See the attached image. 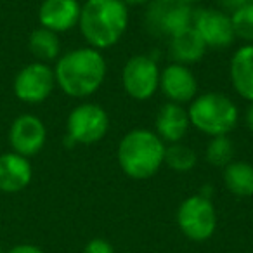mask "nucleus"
I'll return each mask as SVG.
<instances>
[{"label": "nucleus", "instance_id": "4be33fe9", "mask_svg": "<svg viewBox=\"0 0 253 253\" xmlns=\"http://www.w3.org/2000/svg\"><path fill=\"white\" fill-rule=\"evenodd\" d=\"M231 21L236 39L243 40L245 43H253V2H248L232 12Z\"/></svg>", "mask_w": 253, "mask_h": 253}, {"label": "nucleus", "instance_id": "39448f33", "mask_svg": "<svg viewBox=\"0 0 253 253\" xmlns=\"http://www.w3.org/2000/svg\"><path fill=\"white\" fill-rule=\"evenodd\" d=\"M194 9L182 0H151L146 7L144 26L149 35L172 39L193 25Z\"/></svg>", "mask_w": 253, "mask_h": 253}, {"label": "nucleus", "instance_id": "b1692460", "mask_svg": "<svg viewBox=\"0 0 253 253\" xmlns=\"http://www.w3.org/2000/svg\"><path fill=\"white\" fill-rule=\"evenodd\" d=\"M248 2H252V0H217V4L220 5V11L227 12V14H232V12L241 9Z\"/></svg>", "mask_w": 253, "mask_h": 253}, {"label": "nucleus", "instance_id": "bb28decb", "mask_svg": "<svg viewBox=\"0 0 253 253\" xmlns=\"http://www.w3.org/2000/svg\"><path fill=\"white\" fill-rule=\"evenodd\" d=\"M126 5H148L151 0H123Z\"/></svg>", "mask_w": 253, "mask_h": 253}, {"label": "nucleus", "instance_id": "1a4fd4ad", "mask_svg": "<svg viewBox=\"0 0 253 253\" xmlns=\"http://www.w3.org/2000/svg\"><path fill=\"white\" fill-rule=\"evenodd\" d=\"M56 87V75L54 68L45 63H30L18 71L14 78V94L19 101L26 104H40L50 97Z\"/></svg>", "mask_w": 253, "mask_h": 253}, {"label": "nucleus", "instance_id": "aec40b11", "mask_svg": "<svg viewBox=\"0 0 253 253\" xmlns=\"http://www.w3.org/2000/svg\"><path fill=\"white\" fill-rule=\"evenodd\" d=\"M198 155L191 146L184 144V142H175V144H169L165 148V165L169 169L175 170V172H189L196 167Z\"/></svg>", "mask_w": 253, "mask_h": 253}, {"label": "nucleus", "instance_id": "c756f323", "mask_svg": "<svg viewBox=\"0 0 253 253\" xmlns=\"http://www.w3.org/2000/svg\"><path fill=\"white\" fill-rule=\"evenodd\" d=\"M252 2H253V0H252Z\"/></svg>", "mask_w": 253, "mask_h": 253}, {"label": "nucleus", "instance_id": "412c9836", "mask_svg": "<svg viewBox=\"0 0 253 253\" xmlns=\"http://www.w3.org/2000/svg\"><path fill=\"white\" fill-rule=\"evenodd\" d=\"M207 162L211 167L225 169L231 162H234V144L227 135H217L211 137L207 144Z\"/></svg>", "mask_w": 253, "mask_h": 253}, {"label": "nucleus", "instance_id": "f8f14e48", "mask_svg": "<svg viewBox=\"0 0 253 253\" xmlns=\"http://www.w3.org/2000/svg\"><path fill=\"white\" fill-rule=\"evenodd\" d=\"M160 90L169 102L184 106L198 95V80L189 66L170 63L160 71Z\"/></svg>", "mask_w": 253, "mask_h": 253}, {"label": "nucleus", "instance_id": "0eeeda50", "mask_svg": "<svg viewBox=\"0 0 253 253\" xmlns=\"http://www.w3.org/2000/svg\"><path fill=\"white\" fill-rule=\"evenodd\" d=\"M177 224L182 234L193 241H207L217 227V211L208 198L194 194L184 200L177 210Z\"/></svg>", "mask_w": 253, "mask_h": 253}, {"label": "nucleus", "instance_id": "a211bd4d", "mask_svg": "<svg viewBox=\"0 0 253 253\" xmlns=\"http://www.w3.org/2000/svg\"><path fill=\"white\" fill-rule=\"evenodd\" d=\"M28 49L39 63H50L57 61L61 56V40L59 35L47 28H37L28 39Z\"/></svg>", "mask_w": 253, "mask_h": 253}, {"label": "nucleus", "instance_id": "6e6552de", "mask_svg": "<svg viewBox=\"0 0 253 253\" xmlns=\"http://www.w3.org/2000/svg\"><path fill=\"white\" fill-rule=\"evenodd\" d=\"M122 85L135 101H149L160 88V70L153 57L137 54L126 61L122 71Z\"/></svg>", "mask_w": 253, "mask_h": 253}, {"label": "nucleus", "instance_id": "c85d7f7f", "mask_svg": "<svg viewBox=\"0 0 253 253\" xmlns=\"http://www.w3.org/2000/svg\"><path fill=\"white\" fill-rule=\"evenodd\" d=\"M0 253H4V250H2V248H0Z\"/></svg>", "mask_w": 253, "mask_h": 253}, {"label": "nucleus", "instance_id": "5701e85b", "mask_svg": "<svg viewBox=\"0 0 253 253\" xmlns=\"http://www.w3.org/2000/svg\"><path fill=\"white\" fill-rule=\"evenodd\" d=\"M84 253H115V248L106 239L94 238L92 241L87 243V246L84 248Z\"/></svg>", "mask_w": 253, "mask_h": 253}, {"label": "nucleus", "instance_id": "9b49d317", "mask_svg": "<svg viewBox=\"0 0 253 253\" xmlns=\"http://www.w3.org/2000/svg\"><path fill=\"white\" fill-rule=\"evenodd\" d=\"M47 141V128L43 122L35 115H19L9 128V144L12 151L30 158L39 155Z\"/></svg>", "mask_w": 253, "mask_h": 253}, {"label": "nucleus", "instance_id": "f03ea898", "mask_svg": "<svg viewBox=\"0 0 253 253\" xmlns=\"http://www.w3.org/2000/svg\"><path fill=\"white\" fill-rule=\"evenodd\" d=\"M128 26V5L123 0H87L78 28L88 47L104 50L116 45Z\"/></svg>", "mask_w": 253, "mask_h": 253}, {"label": "nucleus", "instance_id": "4468645a", "mask_svg": "<svg viewBox=\"0 0 253 253\" xmlns=\"http://www.w3.org/2000/svg\"><path fill=\"white\" fill-rule=\"evenodd\" d=\"M33 179V169L28 158L18 153L0 155V191L7 194L21 193Z\"/></svg>", "mask_w": 253, "mask_h": 253}, {"label": "nucleus", "instance_id": "9d476101", "mask_svg": "<svg viewBox=\"0 0 253 253\" xmlns=\"http://www.w3.org/2000/svg\"><path fill=\"white\" fill-rule=\"evenodd\" d=\"M193 28L200 33L208 49H227L236 40L231 14L220 9L205 7L194 11Z\"/></svg>", "mask_w": 253, "mask_h": 253}, {"label": "nucleus", "instance_id": "393cba45", "mask_svg": "<svg viewBox=\"0 0 253 253\" xmlns=\"http://www.w3.org/2000/svg\"><path fill=\"white\" fill-rule=\"evenodd\" d=\"M4 253H43V252L39 248V246L28 245V243H25V245H16V246H12L11 250H7V252H4Z\"/></svg>", "mask_w": 253, "mask_h": 253}, {"label": "nucleus", "instance_id": "423d86ee", "mask_svg": "<svg viewBox=\"0 0 253 253\" xmlns=\"http://www.w3.org/2000/svg\"><path fill=\"white\" fill-rule=\"evenodd\" d=\"M109 116L102 106L95 102H82L71 109L66 120V137L75 144L90 146L102 141L108 134Z\"/></svg>", "mask_w": 253, "mask_h": 253}, {"label": "nucleus", "instance_id": "a878e982", "mask_svg": "<svg viewBox=\"0 0 253 253\" xmlns=\"http://www.w3.org/2000/svg\"><path fill=\"white\" fill-rule=\"evenodd\" d=\"M245 123H246V126H248V130L253 134V101L250 102L245 111Z\"/></svg>", "mask_w": 253, "mask_h": 253}, {"label": "nucleus", "instance_id": "cd10ccee", "mask_svg": "<svg viewBox=\"0 0 253 253\" xmlns=\"http://www.w3.org/2000/svg\"><path fill=\"white\" fill-rule=\"evenodd\" d=\"M182 2H186V4H196V2H201V0H182Z\"/></svg>", "mask_w": 253, "mask_h": 253}, {"label": "nucleus", "instance_id": "f3484780", "mask_svg": "<svg viewBox=\"0 0 253 253\" xmlns=\"http://www.w3.org/2000/svg\"><path fill=\"white\" fill-rule=\"evenodd\" d=\"M232 88L243 99L253 101V43L241 45L231 57L229 66Z\"/></svg>", "mask_w": 253, "mask_h": 253}, {"label": "nucleus", "instance_id": "20e7f679", "mask_svg": "<svg viewBox=\"0 0 253 253\" xmlns=\"http://www.w3.org/2000/svg\"><path fill=\"white\" fill-rule=\"evenodd\" d=\"M191 125L201 134L217 137L229 135L238 125V106L222 92H205L189 102L187 108Z\"/></svg>", "mask_w": 253, "mask_h": 253}, {"label": "nucleus", "instance_id": "2eb2a0df", "mask_svg": "<svg viewBox=\"0 0 253 253\" xmlns=\"http://www.w3.org/2000/svg\"><path fill=\"white\" fill-rule=\"evenodd\" d=\"M189 126L191 122L187 109L182 104H175V102H165L160 108L155 120L156 135L163 142H169V144L182 142V139L186 137L187 130H189Z\"/></svg>", "mask_w": 253, "mask_h": 253}, {"label": "nucleus", "instance_id": "ddd939ff", "mask_svg": "<svg viewBox=\"0 0 253 253\" xmlns=\"http://www.w3.org/2000/svg\"><path fill=\"white\" fill-rule=\"evenodd\" d=\"M82 5L78 0H43L39 7V21L42 28L54 33H66L78 26Z\"/></svg>", "mask_w": 253, "mask_h": 253}, {"label": "nucleus", "instance_id": "6ab92c4d", "mask_svg": "<svg viewBox=\"0 0 253 253\" xmlns=\"http://www.w3.org/2000/svg\"><path fill=\"white\" fill-rule=\"evenodd\" d=\"M224 184L234 196H253V165L248 162H231L224 169Z\"/></svg>", "mask_w": 253, "mask_h": 253}, {"label": "nucleus", "instance_id": "dca6fc26", "mask_svg": "<svg viewBox=\"0 0 253 253\" xmlns=\"http://www.w3.org/2000/svg\"><path fill=\"white\" fill-rule=\"evenodd\" d=\"M169 40V54L172 63L184 64V66L200 63L208 50L207 43L203 42L200 33L193 28V25L187 26L182 32L175 33Z\"/></svg>", "mask_w": 253, "mask_h": 253}, {"label": "nucleus", "instance_id": "f257e3e1", "mask_svg": "<svg viewBox=\"0 0 253 253\" xmlns=\"http://www.w3.org/2000/svg\"><path fill=\"white\" fill-rule=\"evenodd\" d=\"M108 73V64L101 50L78 47L68 50L54 66L56 85L73 99H85L102 87Z\"/></svg>", "mask_w": 253, "mask_h": 253}, {"label": "nucleus", "instance_id": "7ed1b4c3", "mask_svg": "<svg viewBox=\"0 0 253 253\" xmlns=\"http://www.w3.org/2000/svg\"><path fill=\"white\" fill-rule=\"evenodd\" d=\"M167 144L148 128H134L122 137L116 151L120 169L135 180L153 177L165 162Z\"/></svg>", "mask_w": 253, "mask_h": 253}]
</instances>
